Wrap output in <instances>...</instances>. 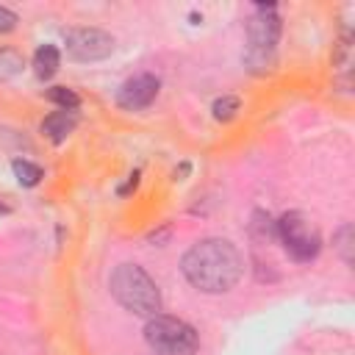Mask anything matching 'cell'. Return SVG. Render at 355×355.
<instances>
[{"label":"cell","instance_id":"cell-1","mask_svg":"<svg viewBox=\"0 0 355 355\" xmlns=\"http://www.w3.org/2000/svg\"><path fill=\"white\" fill-rule=\"evenodd\" d=\"M183 277L202 294H225L244 275V258L227 239L211 236L191 244L180 258Z\"/></svg>","mask_w":355,"mask_h":355},{"label":"cell","instance_id":"cell-2","mask_svg":"<svg viewBox=\"0 0 355 355\" xmlns=\"http://www.w3.org/2000/svg\"><path fill=\"white\" fill-rule=\"evenodd\" d=\"M108 288H111V297L133 316L150 319V316L161 313V291H158L155 280L139 263L114 266V272L108 277Z\"/></svg>","mask_w":355,"mask_h":355},{"label":"cell","instance_id":"cell-3","mask_svg":"<svg viewBox=\"0 0 355 355\" xmlns=\"http://www.w3.org/2000/svg\"><path fill=\"white\" fill-rule=\"evenodd\" d=\"M283 22L275 11V3H258V11L247 19V47H244V67L255 75H263L275 67V50L280 39Z\"/></svg>","mask_w":355,"mask_h":355},{"label":"cell","instance_id":"cell-4","mask_svg":"<svg viewBox=\"0 0 355 355\" xmlns=\"http://www.w3.org/2000/svg\"><path fill=\"white\" fill-rule=\"evenodd\" d=\"M144 341L155 355H197L200 349V333L169 313H155L144 322Z\"/></svg>","mask_w":355,"mask_h":355},{"label":"cell","instance_id":"cell-5","mask_svg":"<svg viewBox=\"0 0 355 355\" xmlns=\"http://www.w3.org/2000/svg\"><path fill=\"white\" fill-rule=\"evenodd\" d=\"M275 230H277L283 250L297 263H311L322 250V233L316 222L311 219V214L305 211H286L275 222Z\"/></svg>","mask_w":355,"mask_h":355},{"label":"cell","instance_id":"cell-6","mask_svg":"<svg viewBox=\"0 0 355 355\" xmlns=\"http://www.w3.org/2000/svg\"><path fill=\"white\" fill-rule=\"evenodd\" d=\"M114 47H116V39L103 28L80 25V28H69L64 33V50L78 64L103 61V58H108L114 53Z\"/></svg>","mask_w":355,"mask_h":355},{"label":"cell","instance_id":"cell-7","mask_svg":"<svg viewBox=\"0 0 355 355\" xmlns=\"http://www.w3.org/2000/svg\"><path fill=\"white\" fill-rule=\"evenodd\" d=\"M161 80L153 72H139L133 78H128L119 92H116V105L122 111H144L155 97H158Z\"/></svg>","mask_w":355,"mask_h":355},{"label":"cell","instance_id":"cell-8","mask_svg":"<svg viewBox=\"0 0 355 355\" xmlns=\"http://www.w3.org/2000/svg\"><path fill=\"white\" fill-rule=\"evenodd\" d=\"M75 128H78V111H64V108H58V111H53V114H47V116L42 119V133H44L53 144L67 141Z\"/></svg>","mask_w":355,"mask_h":355},{"label":"cell","instance_id":"cell-9","mask_svg":"<svg viewBox=\"0 0 355 355\" xmlns=\"http://www.w3.org/2000/svg\"><path fill=\"white\" fill-rule=\"evenodd\" d=\"M61 67V50L55 44H42L33 53V72L39 80H50Z\"/></svg>","mask_w":355,"mask_h":355},{"label":"cell","instance_id":"cell-10","mask_svg":"<svg viewBox=\"0 0 355 355\" xmlns=\"http://www.w3.org/2000/svg\"><path fill=\"white\" fill-rule=\"evenodd\" d=\"M333 250L338 252V258L347 266L355 263V227H352V222H344V225L336 227V233H333Z\"/></svg>","mask_w":355,"mask_h":355},{"label":"cell","instance_id":"cell-11","mask_svg":"<svg viewBox=\"0 0 355 355\" xmlns=\"http://www.w3.org/2000/svg\"><path fill=\"white\" fill-rule=\"evenodd\" d=\"M11 172H14V178H17V183L25 186V189L39 186L42 178H44V169H42L39 164L28 161V158H14V161H11Z\"/></svg>","mask_w":355,"mask_h":355},{"label":"cell","instance_id":"cell-12","mask_svg":"<svg viewBox=\"0 0 355 355\" xmlns=\"http://www.w3.org/2000/svg\"><path fill=\"white\" fill-rule=\"evenodd\" d=\"M22 69H25L22 53H17V50H11V47H0V83L14 80Z\"/></svg>","mask_w":355,"mask_h":355},{"label":"cell","instance_id":"cell-13","mask_svg":"<svg viewBox=\"0 0 355 355\" xmlns=\"http://www.w3.org/2000/svg\"><path fill=\"white\" fill-rule=\"evenodd\" d=\"M239 111H241V100L236 94H222L211 105V114H214L216 122H230V119H236Z\"/></svg>","mask_w":355,"mask_h":355},{"label":"cell","instance_id":"cell-14","mask_svg":"<svg viewBox=\"0 0 355 355\" xmlns=\"http://www.w3.org/2000/svg\"><path fill=\"white\" fill-rule=\"evenodd\" d=\"M44 97H47L50 103H55L58 108H64V111H75V108L80 105V97H78L69 86H50V89L44 92Z\"/></svg>","mask_w":355,"mask_h":355},{"label":"cell","instance_id":"cell-15","mask_svg":"<svg viewBox=\"0 0 355 355\" xmlns=\"http://www.w3.org/2000/svg\"><path fill=\"white\" fill-rule=\"evenodd\" d=\"M250 233H252L258 241H266V239L277 236V230H275V219H272L266 211H252V219H250Z\"/></svg>","mask_w":355,"mask_h":355},{"label":"cell","instance_id":"cell-16","mask_svg":"<svg viewBox=\"0 0 355 355\" xmlns=\"http://www.w3.org/2000/svg\"><path fill=\"white\" fill-rule=\"evenodd\" d=\"M349 53H352V33H349V28H344L336 42V50H333V64L338 69H344L349 64Z\"/></svg>","mask_w":355,"mask_h":355},{"label":"cell","instance_id":"cell-17","mask_svg":"<svg viewBox=\"0 0 355 355\" xmlns=\"http://www.w3.org/2000/svg\"><path fill=\"white\" fill-rule=\"evenodd\" d=\"M17 22H19L17 11H11L8 6H0V33H11L17 28Z\"/></svg>","mask_w":355,"mask_h":355},{"label":"cell","instance_id":"cell-18","mask_svg":"<svg viewBox=\"0 0 355 355\" xmlns=\"http://www.w3.org/2000/svg\"><path fill=\"white\" fill-rule=\"evenodd\" d=\"M139 178H141V172H139V169H133V172L128 175V180H125V183L116 189V194H119V197H128L130 191H136V186H139Z\"/></svg>","mask_w":355,"mask_h":355},{"label":"cell","instance_id":"cell-19","mask_svg":"<svg viewBox=\"0 0 355 355\" xmlns=\"http://www.w3.org/2000/svg\"><path fill=\"white\" fill-rule=\"evenodd\" d=\"M166 236H169V227H164V230H158V233H150L147 241H150V244H161V241H166Z\"/></svg>","mask_w":355,"mask_h":355},{"label":"cell","instance_id":"cell-20","mask_svg":"<svg viewBox=\"0 0 355 355\" xmlns=\"http://www.w3.org/2000/svg\"><path fill=\"white\" fill-rule=\"evenodd\" d=\"M189 172V164H183L180 169H175V180H183V175Z\"/></svg>","mask_w":355,"mask_h":355},{"label":"cell","instance_id":"cell-21","mask_svg":"<svg viewBox=\"0 0 355 355\" xmlns=\"http://www.w3.org/2000/svg\"><path fill=\"white\" fill-rule=\"evenodd\" d=\"M6 214H11V208H8V205L0 200V216H6Z\"/></svg>","mask_w":355,"mask_h":355}]
</instances>
